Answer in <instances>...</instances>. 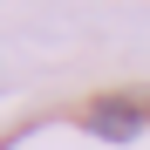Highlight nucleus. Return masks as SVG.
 Listing matches in <instances>:
<instances>
[{"instance_id": "1", "label": "nucleus", "mask_w": 150, "mask_h": 150, "mask_svg": "<svg viewBox=\"0 0 150 150\" xmlns=\"http://www.w3.org/2000/svg\"><path fill=\"white\" fill-rule=\"evenodd\" d=\"M143 103L137 96H103V103H89L82 109V130L89 137H103V143H137V130H143Z\"/></svg>"}, {"instance_id": "2", "label": "nucleus", "mask_w": 150, "mask_h": 150, "mask_svg": "<svg viewBox=\"0 0 150 150\" xmlns=\"http://www.w3.org/2000/svg\"><path fill=\"white\" fill-rule=\"evenodd\" d=\"M143 116H150V103H143Z\"/></svg>"}]
</instances>
